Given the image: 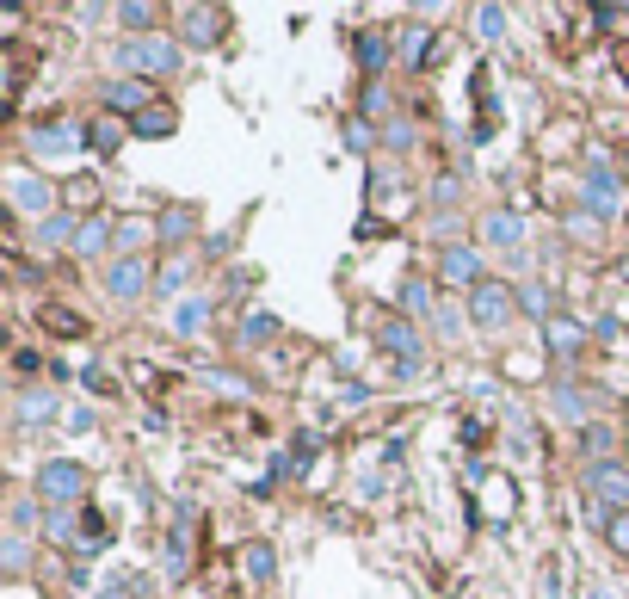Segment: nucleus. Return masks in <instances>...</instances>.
<instances>
[{"label":"nucleus","instance_id":"nucleus-1","mask_svg":"<svg viewBox=\"0 0 629 599\" xmlns=\"http://www.w3.org/2000/svg\"><path fill=\"white\" fill-rule=\"evenodd\" d=\"M37 495H44L50 507H74V501L87 495V470L68 464V457H50V464L37 470Z\"/></svg>","mask_w":629,"mask_h":599},{"label":"nucleus","instance_id":"nucleus-2","mask_svg":"<svg viewBox=\"0 0 629 599\" xmlns=\"http://www.w3.org/2000/svg\"><path fill=\"white\" fill-rule=\"evenodd\" d=\"M586 488H592V501L629 513V464H623V457H599V464H586Z\"/></svg>","mask_w":629,"mask_h":599},{"label":"nucleus","instance_id":"nucleus-3","mask_svg":"<svg viewBox=\"0 0 629 599\" xmlns=\"http://www.w3.org/2000/svg\"><path fill=\"white\" fill-rule=\"evenodd\" d=\"M512 309H518V297H512L506 285H494V278H488V285H475V291H469V322H475V328H488V334L512 322Z\"/></svg>","mask_w":629,"mask_h":599},{"label":"nucleus","instance_id":"nucleus-4","mask_svg":"<svg viewBox=\"0 0 629 599\" xmlns=\"http://www.w3.org/2000/svg\"><path fill=\"white\" fill-rule=\"evenodd\" d=\"M580 198L592 204V217H599V223H611L617 210H623V186L611 180V167H605V161H592V167H586V180H580Z\"/></svg>","mask_w":629,"mask_h":599},{"label":"nucleus","instance_id":"nucleus-5","mask_svg":"<svg viewBox=\"0 0 629 599\" xmlns=\"http://www.w3.org/2000/svg\"><path fill=\"white\" fill-rule=\"evenodd\" d=\"M124 68H136V75H173V68H179V44L136 38V44H124Z\"/></svg>","mask_w":629,"mask_h":599},{"label":"nucleus","instance_id":"nucleus-6","mask_svg":"<svg viewBox=\"0 0 629 599\" xmlns=\"http://www.w3.org/2000/svg\"><path fill=\"white\" fill-rule=\"evenodd\" d=\"M148 278H155V272H148V260H142V254H136V260H111V272H105V291L118 297V303H136V297L148 291Z\"/></svg>","mask_w":629,"mask_h":599},{"label":"nucleus","instance_id":"nucleus-7","mask_svg":"<svg viewBox=\"0 0 629 599\" xmlns=\"http://www.w3.org/2000/svg\"><path fill=\"white\" fill-rule=\"evenodd\" d=\"M438 278H451V285H488V278H481V254L475 248H463V241H451V248L438 254Z\"/></svg>","mask_w":629,"mask_h":599},{"label":"nucleus","instance_id":"nucleus-8","mask_svg":"<svg viewBox=\"0 0 629 599\" xmlns=\"http://www.w3.org/2000/svg\"><path fill=\"white\" fill-rule=\"evenodd\" d=\"M13 204L31 210L37 223L56 217V192H50V180H37V173H13Z\"/></svg>","mask_w":629,"mask_h":599},{"label":"nucleus","instance_id":"nucleus-9","mask_svg":"<svg viewBox=\"0 0 629 599\" xmlns=\"http://www.w3.org/2000/svg\"><path fill=\"white\" fill-rule=\"evenodd\" d=\"M56 390H25L19 396V408H13V420H19V433H31V427H44V420H56Z\"/></svg>","mask_w":629,"mask_h":599},{"label":"nucleus","instance_id":"nucleus-10","mask_svg":"<svg viewBox=\"0 0 629 599\" xmlns=\"http://www.w3.org/2000/svg\"><path fill=\"white\" fill-rule=\"evenodd\" d=\"M74 149H87V136H74L68 124H56V130L44 124V130H37V136H31V155H50V161H62V155H74Z\"/></svg>","mask_w":629,"mask_h":599},{"label":"nucleus","instance_id":"nucleus-11","mask_svg":"<svg viewBox=\"0 0 629 599\" xmlns=\"http://www.w3.org/2000/svg\"><path fill=\"white\" fill-rule=\"evenodd\" d=\"M105 248H118V235H111L105 217H87L81 229H74V254H81V260H99Z\"/></svg>","mask_w":629,"mask_h":599},{"label":"nucleus","instance_id":"nucleus-12","mask_svg":"<svg viewBox=\"0 0 629 599\" xmlns=\"http://www.w3.org/2000/svg\"><path fill=\"white\" fill-rule=\"evenodd\" d=\"M105 105H111V112H148V81H111L105 87Z\"/></svg>","mask_w":629,"mask_h":599},{"label":"nucleus","instance_id":"nucleus-13","mask_svg":"<svg viewBox=\"0 0 629 599\" xmlns=\"http://www.w3.org/2000/svg\"><path fill=\"white\" fill-rule=\"evenodd\" d=\"M481 235H488L494 248H518V241H525V229H518L512 210H488V217H481Z\"/></svg>","mask_w":629,"mask_h":599},{"label":"nucleus","instance_id":"nucleus-14","mask_svg":"<svg viewBox=\"0 0 629 599\" xmlns=\"http://www.w3.org/2000/svg\"><path fill=\"white\" fill-rule=\"evenodd\" d=\"M383 352H401L407 365H420V334L407 328V322H389V328H383Z\"/></svg>","mask_w":629,"mask_h":599},{"label":"nucleus","instance_id":"nucleus-15","mask_svg":"<svg viewBox=\"0 0 629 599\" xmlns=\"http://www.w3.org/2000/svg\"><path fill=\"white\" fill-rule=\"evenodd\" d=\"M241 569H247L253 581H272V575H278V550H272V544H247V550H241Z\"/></svg>","mask_w":629,"mask_h":599},{"label":"nucleus","instance_id":"nucleus-16","mask_svg":"<svg viewBox=\"0 0 629 599\" xmlns=\"http://www.w3.org/2000/svg\"><path fill=\"white\" fill-rule=\"evenodd\" d=\"M74 229H81V223H68L62 210H56V217L37 223V241H44V248H74Z\"/></svg>","mask_w":629,"mask_h":599},{"label":"nucleus","instance_id":"nucleus-17","mask_svg":"<svg viewBox=\"0 0 629 599\" xmlns=\"http://www.w3.org/2000/svg\"><path fill=\"white\" fill-rule=\"evenodd\" d=\"M204 322H210V303H204V297H185V303L173 309V328H179V334H198Z\"/></svg>","mask_w":629,"mask_h":599},{"label":"nucleus","instance_id":"nucleus-18","mask_svg":"<svg viewBox=\"0 0 629 599\" xmlns=\"http://www.w3.org/2000/svg\"><path fill=\"white\" fill-rule=\"evenodd\" d=\"M148 229H155L148 217H130V223H118V260H136V248L148 241Z\"/></svg>","mask_w":629,"mask_h":599},{"label":"nucleus","instance_id":"nucleus-19","mask_svg":"<svg viewBox=\"0 0 629 599\" xmlns=\"http://www.w3.org/2000/svg\"><path fill=\"white\" fill-rule=\"evenodd\" d=\"M580 445H586L592 464H599V457H617V433H611V427H599V420H592V427L580 433Z\"/></svg>","mask_w":629,"mask_h":599},{"label":"nucleus","instance_id":"nucleus-20","mask_svg":"<svg viewBox=\"0 0 629 599\" xmlns=\"http://www.w3.org/2000/svg\"><path fill=\"white\" fill-rule=\"evenodd\" d=\"M216 25H222V13H210V7L198 13L192 7V13H185V38H192V44H216Z\"/></svg>","mask_w":629,"mask_h":599},{"label":"nucleus","instance_id":"nucleus-21","mask_svg":"<svg viewBox=\"0 0 629 599\" xmlns=\"http://www.w3.org/2000/svg\"><path fill=\"white\" fill-rule=\"evenodd\" d=\"M173 124H179V118L167 112V105H148V112L136 118V136H173Z\"/></svg>","mask_w":629,"mask_h":599},{"label":"nucleus","instance_id":"nucleus-22","mask_svg":"<svg viewBox=\"0 0 629 599\" xmlns=\"http://www.w3.org/2000/svg\"><path fill=\"white\" fill-rule=\"evenodd\" d=\"M358 56H364L370 75H377V68L389 62V38H383V31H364V38H358Z\"/></svg>","mask_w":629,"mask_h":599},{"label":"nucleus","instance_id":"nucleus-23","mask_svg":"<svg viewBox=\"0 0 629 599\" xmlns=\"http://www.w3.org/2000/svg\"><path fill=\"white\" fill-rule=\"evenodd\" d=\"M401 309L407 315H426L432 309V285H426V278H407V285H401Z\"/></svg>","mask_w":629,"mask_h":599},{"label":"nucleus","instance_id":"nucleus-24","mask_svg":"<svg viewBox=\"0 0 629 599\" xmlns=\"http://www.w3.org/2000/svg\"><path fill=\"white\" fill-rule=\"evenodd\" d=\"M555 408H562V414L574 420V427H580V433L592 427V414H586V402H580V390H568V383H562V390H555Z\"/></svg>","mask_w":629,"mask_h":599},{"label":"nucleus","instance_id":"nucleus-25","mask_svg":"<svg viewBox=\"0 0 629 599\" xmlns=\"http://www.w3.org/2000/svg\"><path fill=\"white\" fill-rule=\"evenodd\" d=\"M518 309H525V315H537V322H543V315L555 309V297H549V285H525V291H518Z\"/></svg>","mask_w":629,"mask_h":599},{"label":"nucleus","instance_id":"nucleus-26","mask_svg":"<svg viewBox=\"0 0 629 599\" xmlns=\"http://www.w3.org/2000/svg\"><path fill=\"white\" fill-rule=\"evenodd\" d=\"M192 223H198L192 210H185V204H173L167 217H161V235H167V241H185V235H192Z\"/></svg>","mask_w":629,"mask_h":599},{"label":"nucleus","instance_id":"nucleus-27","mask_svg":"<svg viewBox=\"0 0 629 599\" xmlns=\"http://www.w3.org/2000/svg\"><path fill=\"white\" fill-rule=\"evenodd\" d=\"M0 562H7V575H25V562H31V550H25V538L13 532L7 544H0Z\"/></svg>","mask_w":629,"mask_h":599},{"label":"nucleus","instance_id":"nucleus-28","mask_svg":"<svg viewBox=\"0 0 629 599\" xmlns=\"http://www.w3.org/2000/svg\"><path fill=\"white\" fill-rule=\"evenodd\" d=\"M543 340H549L555 352H574V346H580V328H574V322H549V328H543Z\"/></svg>","mask_w":629,"mask_h":599},{"label":"nucleus","instance_id":"nucleus-29","mask_svg":"<svg viewBox=\"0 0 629 599\" xmlns=\"http://www.w3.org/2000/svg\"><path fill=\"white\" fill-rule=\"evenodd\" d=\"M272 334H278V315H247V322H241V340H253V346L272 340Z\"/></svg>","mask_w":629,"mask_h":599},{"label":"nucleus","instance_id":"nucleus-30","mask_svg":"<svg viewBox=\"0 0 629 599\" xmlns=\"http://www.w3.org/2000/svg\"><path fill=\"white\" fill-rule=\"evenodd\" d=\"M87 149L111 155V149H118V124H93V130H87Z\"/></svg>","mask_w":629,"mask_h":599},{"label":"nucleus","instance_id":"nucleus-31","mask_svg":"<svg viewBox=\"0 0 629 599\" xmlns=\"http://www.w3.org/2000/svg\"><path fill=\"white\" fill-rule=\"evenodd\" d=\"M475 25H481V38H500V31H506V13H500V7H475Z\"/></svg>","mask_w":629,"mask_h":599},{"label":"nucleus","instance_id":"nucleus-32","mask_svg":"<svg viewBox=\"0 0 629 599\" xmlns=\"http://www.w3.org/2000/svg\"><path fill=\"white\" fill-rule=\"evenodd\" d=\"M185 278H192V266H185V260H173V266L161 272V291H167V297H179V291H185Z\"/></svg>","mask_w":629,"mask_h":599},{"label":"nucleus","instance_id":"nucleus-33","mask_svg":"<svg viewBox=\"0 0 629 599\" xmlns=\"http://www.w3.org/2000/svg\"><path fill=\"white\" fill-rule=\"evenodd\" d=\"M204 383H210L216 396H247V383H235L229 371H204Z\"/></svg>","mask_w":629,"mask_h":599},{"label":"nucleus","instance_id":"nucleus-34","mask_svg":"<svg viewBox=\"0 0 629 599\" xmlns=\"http://www.w3.org/2000/svg\"><path fill=\"white\" fill-rule=\"evenodd\" d=\"M605 538H611V550H617V556H629V513H617V519H611V532H605Z\"/></svg>","mask_w":629,"mask_h":599},{"label":"nucleus","instance_id":"nucleus-35","mask_svg":"<svg viewBox=\"0 0 629 599\" xmlns=\"http://www.w3.org/2000/svg\"><path fill=\"white\" fill-rule=\"evenodd\" d=\"M457 192H463V186L451 180V173H444V180H432V204H457Z\"/></svg>","mask_w":629,"mask_h":599},{"label":"nucleus","instance_id":"nucleus-36","mask_svg":"<svg viewBox=\"0 0 629 599\" xmlns=\"http://www.w3.org/2000/svg\"><path fill=\"white\" fill-rule=\"evenodd\" d=\"M568 235H574V241H586V235H599V217H586V210H580V217H568Z\"/></svg>","mask_w":629,"mask_h":599},{"label":"nucleus","instance_id":"nucleus-37","mask_svg":"<svg viewBox=\"0 0 629 599\" xmlns=\"http://www.w3.org/2000/svg\"><path fill=\"white\" fill-rule=\"evenodd\" d=\"M383 143H389V149H414V130H401V124H383Z\"/></svg>","mask_w":629,"mask_h":599},{"label":"nucleus","instance_id":"nucleus-38","mask_svg":"<svg viewBox=\"0 0 629 599\" xmlns=\"http://www.w3.org/2000/svg\"><path fill=\"white\" fill-rule=\"evenodd\" d=\"M50 532H56V538H74V519H68V507H50Z\"/></svg>","mask_w":629,"mask_h":599},{"label":"nucleus","instance_id":"nucleus-39","mask_svg":"<svg viewBox=\"0 0 629 599\" xmlns=\"http://www.w3.org/2000/svg\"><path fill=\"white\" fill-rule=\"evenodd\" d=\"M118 19H124V25H148V19H155V13H148V7H142V0H130V7H118Z\"/></svg>","mask_w":629,"mask_h":599},{"label":"nucleus","instance_id":"nucleus-40","mask_svg":"<svg viewBox=\"0 0 629 599\" xmlns=\"http://www.w3.org/2000/svg\"><path fill=\"white\" fill-rule=\"evenodd\" d=\"M340 402H346V408H358V402H370V390H364V383H346V390H340Z\"/></svg>","mask_w":629,"mask_h":599}]
</instances>
